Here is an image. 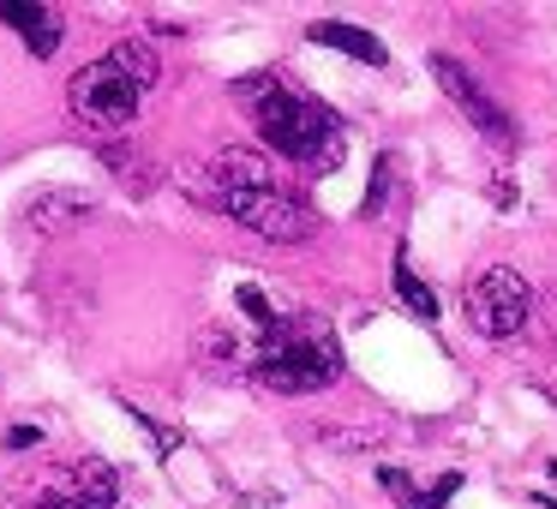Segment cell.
I'll return each mask as SVG.
<instances>
[{"label": "cell", "instance_id": "1", "mask_svg": "<svg viewBox=\"0 0 557 509\" xmlns=\"http://www.w3.org/2000/svg\"><path fill=\"white\" fill-rule=\"evenodd\" d=\"M234 97H240V109L252 114L258 138H264L276 157L300 162V169L330 174V169L342 162V150H348L336 109H324L318 97H306V90L282 85L276 73H246L240 85H234Z\"/></svg>", "mask_w": 557, "mask_h": 509}, {"label": "cell", "instance_id": "2", "mask_svg": "<svg viewBox=\"0 0 557 509\" xmlns=\"http://www.w3.org/2000/svg\"><path fill=\"white\" fill-rule=\"evenodd\" d=\"M240 365L276 396H318L342 377V348L324 318L288 312L270 330H258V342L240 353Z\"/></svg>", "mask_w": 557, "mask_h": 509}, {"label": "cell", "instance_id": "3", "mask_svg": "<svg viewBox=\"0 0 557 509\" xmlns=\"http://www.w3.org/2000/svg\"><path fill=\"white\" fill-rule=\"evenodd\" d=\"M162 66H157V49L150 42H121L109 49L102 61H85L66 85V102L73 114L90 126V133H126L145 109V97L157 90Z\"/></svg>", "mask_w": 557, "mask_h": 509}, {"label": "cell", "instance_id": "4", "mask_svg": "<svg viewBox=\"0 0 557 509\" xmlns=\"http://www.w3.org/2000/svg\"><path fill=\"white\" fill-rule=\"evenodd\" d=\"M7 509H121V480L102 461H25Z\"/></svg>", "mask_w": 557, "mask_h": 509}, {"label": "cell", "instance_id": "5", "mask_svg": "<svg viewBox=\"0 0 557 509\" xmlns=\"http://www.w3.org/2000/svg\"><path fill=\"white\" fill-rule=\"evenodd\" d=\"M222 216H234L240 228H252L258 240H276V246H294V240H312L318 234V216L288 193V186H258V193H205Z\"/></svg>", "mask_w": 557, "mask_h": 509}, {"label": "cell", "instance_id": "6", "mask_svg": "<svg viewBox=\"0 0 557 509\" xmlns=\"http://www.w3.org/2000/svg\"><path fill=\"white\" fill-rule=\"evenodd\" d=\"M528 282H521V270L509 264H485L480 276L468 282V294H461V312H468V324L480 330L485 342H504V336H521V324H528Z\"/></svg>", "mask_w": 557, "mask_h": 509}, {"label": "cell", "instance_id": "7", "mask_svg": "<svg viewBox=\"0 0 557 509\" xmlns=\"http://www.w3.org/2000/svg\"><path fill=\"white\" fill-rule=\"evenodd\" d=\"M425 73H432L437 90H444V97L468 114V126H480V138H492V145H516V114H509L504 102H497L492 90H485L480 78L456 61V54H432V61H425Z\"/></svg>", "mask_w": 557, "mask_h": 509}, {"label": "cell", "instance_id": "8", "mask_svg": "<svg viewBox=\"0 0 557 509\" xmlns=\"http://www.w3.org/2000/svg\"><path fill=\"white\" fill-rule=\"evenodd\" d=\"M205 174H210V186H205V193H258V186H282L264 150H240V145L216 150Z\"/></svg>", "mask_w": 557, "mask_h": 509}, {"label": "cell", "instance_id": "9", "mask_svg": "<svg viewBox=\"0 0 557 509\" xmlns=\"http://www.w3.org/2000/svg\"><path fill=\"white\" fill-rule=\"evenodd\" d=\"M0 18L25 37L30 54H54V49H61V37H66L61 13H54V7H37V0H0Z\"/></svg>", "mask_w": 557, "mask_h": 509}, {"label": "cell", "instance_id": "10", "mask_svg": "<svg viewBox=\"0 0 557 509\" xmlns=\"http://www.w3.org/2000/svg\"><path fill=\"white\" fill-rule=\"evenodd\" d=\"M306 37L318 42V49H336V54H348V61H366V66H384L389 54H384V42L372 37V30H360V25H342V18H318Z\"/></svg>", "mask_w": 557, "mask_h": 509}, {"label": "cell", "instance_id": "11", "mask_svg": "<svg viewBox=\"0 0 557 509\" xmlns=\"http://www.w3.org/2000/svg\"><path fill=\"white\" fill-rule=\"evenodd\" d=\"M30 216H37V228L54 234V228H73V222L97 216V198H90V193H54V198H42Z\"/></svg>", "mask_w": 557, "mask_h": 509}, {"label": "cell", "instance_id": "12", "mask_svg": "<svg viewBox=\"0 0 557 509\" xmlns=\"http://www.w3.org/2000/svg\"><path fill=\"white\" fill-rule=\"evenodd\" d=\"M396 294H401V306H413V318H420V324H437V294L425 288L408 264H396Z\"/></svg>", "mask_w": 557, "mask_h": 509}, {"label": "cell", "instance_id": "13", "mask_svg": "<svg viewBox=\"0 0 557 509\" xmlns=\"http://www.w3.org/2000/svg\"><path fill=\"white\" fill-rule=\"evenodd\" d=\"M377 485H384V492L396 497L401 509H425V492H420V485H413L401 468H377Z\"/></svg>", "mask_w": 557, "mask_h": 509}, {"label": "cell", "instance_id": "14", "mask_svg": "<svg viewBox=\"0 0 557 509\" xmlns=\"http://www.w3.org/2000/svg\"><path fill=\"white\" fill-rule=\"evenodd\" d=\"M234 306L246 312V324H252V330H270V324L282 318V312H276V306H270L258 288H234Z\"/></svg>", "mask_w": 557, "mask_h": 509}, {"label": "cell", "instance_id": "15", "mask_svg": "<svg viewBox=\"0 0 557 509\" xmlns=\"http://www.w3.org/2000/svg\"><path fill=\"white\" fill-rule=\"evenodd\" d=\"M37 444H42L37 425H13V432H7V449H37Z\"/></svg>", "mask_w": 557, "mask_h": 509}, {"label": "cell", "instance_id": "16", "mask_svg": "<svg viewBox=\"0 0 557 509\" xmlns=\"http://www.w3.org/2000/svg\"><path fill=\"white\" fill-rule=\"evenodd\" d=\"M540 509H557V504H552V497H540Z\"/></svg>", "mask_w": 557, "mask_h": 509}]
</instances>
